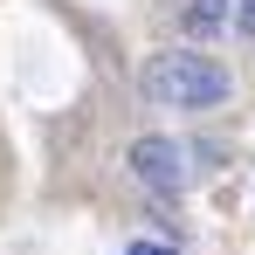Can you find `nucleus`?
<instances>
[{
	"mask_svg": "<svg viewBox=\"0 0 255 255\" xmlns=\"http://www.w3.org/2000/svg\"><path fill=\"white\" fill-rule=\"evenodd\" d=\"M221 21H228V0H186V14H179V28H186L193 42H214Z\"/></svg>",
	"mask_w": 255,
	"mask_h": 255,
	"instance_id": "nucleus-3",
	"label": "nucleus"
},
{
	"mask_svg": "<svg viewBox=\"0 0 255 255\" xmlns=\"http://www.w3.org/2000/svg\"><path fill=\"white\" fill-rule=\"evenodd\" d=\"M125 255H179V249H166V242H131Z\"/></svg>",
	"mask_w": 255,
	"mask_h": 255,
	"instance_id": "nucleus-5",
	"label": "nucleus"
},
{
	"mask_svg": "<svg viewBox=\"0 0 255 255\" xmlns=\"http://www.w3.org/2000/svg\"><path fill=\"white\" fill-rule=\"evenodd\" d=\"M235 28H242V35L255 42V0H235Z\"/></svg>",
	"mask_w": 255,
	"mask_h": 255,
	"instance_id": "nucleus-4",
	"label": "nucleus"
},
{
	"mask_svg": "<svg viewBox=\"0 0 255 255\" xmlns=\"http://www.w3.org/2000/svg\"><path fill=\"white\" fill-rule=\"evenodd\" d=\"M131 172H138V186L159 193V200H179V193H186V152H179L172 138H138V145H131Z\"/></svg>",
	"mask_w": 255,
	"mask_h": 255,
	"instance_id": "nucleus-2",
	"label": "nucleus"
},
{
	"mask_svg": "<svg viewBox=\"0 0 255 255\" xmlns=\"http://www.w3.org/2000/svg\"><path fill=\"white\" fill-rule=\"evenodd\" d=\"M138 90L152 104H172V111H214V104H228L235 83L207 48H172V55H152L138 69Z\"/></svg>",
	"mask_w": 255,
	"mask_h": 255,
	"instance_id": "nucleus-1",
	"label": "nucleus"
}]
</instances>
